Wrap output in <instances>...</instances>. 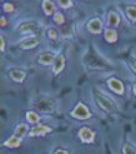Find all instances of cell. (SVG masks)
Instances as JSON below:
<instances>
[{
  "mask_svg": "<svg viewBox=\"0 0 136 154\" xmlns=\"http://www.w3.org/2000/svg\"><path fill=\"white\" fill-rule=\"evenodd\" d=\"M34 106L36 108L37 110L40 112H52L55 108V103L51 100V99H39V100H36L34 103Z\"/></svg>",
  "mask_w": 136,
  "mask_h": 154,
  "instance_id": "1",
  "label": "cell"
},
{
  "mask_svg": "<svg viewBox=\"0 0 136 154\" xmlns=\"http://www.w3.org/2000/svg\"><path fill=\"white\" fill-rule=\"evenodd\" d=\"M95 99H96L97 104L100 105V108H102L105 112H112L114 110L115 105L112 104V102L110 100V99H108L105 95H102L100 93H95Z\"/></svg>",
  "mask_w": 136,
  "mask_h": 154,
  "instance_id": "2",
  "label": "cell"
},
{
  "mask_svg": "<svg viewBox=\"0 0 136 154\" xmlns=\"http://www.w3.org/2000/svg\"><path fill=\"white\" fill-rule=\"evenodd\" d=\"M71 115L74 118H76V119H87V118L91 117L89 109L84 104H78L76 108L71 112Z\"/></svg>",
  "mask_w": 136,
  "mask_h": 154,
  "instance_id": "3",
  "label": "cell"
},
{
  "mask_svg": "<svg viewBox=\"0 0 136 154\" xmlns=\"http://www.w3.org/2000/svg\"><path fill=\"white\" fill-rule=\"evenodd\" d=\"M87 29L89 32H91L93 34H99L102 30V23L100 19H93L87 23Z\"/></svg>",
  "mask_w": 136,
  "mask_h": 154,
  "instance_id": "4",
  "label": "cell"
},
{
  "mask_svg": "<svg viewBox=\"0 0 136 154\" xmlns=\"http://www.w3.org/2000/svg\"><path fill=\"white\" fill-rule=\"evenodd\" d=\"M79 137L84 143H90L94 140V132L89 128H81L79 132Z\"/></svg>",
  "mask_w": 136,
  "mask_h": 154,
  "instance_id": "5",
  "label": "cell"
},
{
  "mask_svg": "<svg viewBox=\"0 0 136 154\" xmlns=\"http://www.w3.org/2000/svg\"><path fill=\"white\" fill-rule=\"evenodd\" d=\"M39 39H37L36 36H30V38H26L24 39L21 43H20V47L22 49H33L35 47H37V44H39Z\"/></svg>",
  "mask_w": 136,
  "mask_h": 154,
  "instance_id": "6",
  "label": "cell"
},
{
  "mask_svg": "<svg viewBox=\"0 0 136 154\" xmlns=\"http://www.w3.org/2000/svg\"><path fill=\"white\" fill-rule=\"evenodd\" d=\"M108 85L110 87L111 90H114L115 93L117 94H123L124 93V85H123V83L117 80V79H110L108 82Z\"/></svg>",
  "mask_w": 136,
  "mask_h": 154,
  "instance_id": "7",
  "label": "cell"
},
{
  "mask_svg": "<svg viewBox=\"0 0 136 154\" xmlns=\"http://www.w3.org/2000/svg\"><path fill=\"white\" fill-rule=\"evenodd\" d=\"M22 142V138L21 137H18V135H14V137H10L9 139H6L4 142V145L6 148H18L19 145L21 144Z\"/></svg>",
  "mask_w": 136,
  "mask_h": 154,
  "instance_id": "8",
  "label": "cell"
},
{
  "mask_svg": "<svg viewBox=\"0 0 136 154\" xmlns=\"http://www.w3.org/2000/svg\"><path fill=\"white\" fill-rule=\"evenodd\" d=\"M51 130V128L46 127V125H37L35 128H33L31 130H30V133L29 135H31V137H36V135H45L46 133H49Z\"/></svg>",
  "mask_w": 136,
  "mask_h": 154,
  "instance_id": "9",
  "label": "cell"
},
{
  "mask_svg": "<svg viewBox=\"0 0 136 154\" xmlns=\"http://www.w3.org/2000/svg\"><path fill=\"white\" fill-rule=\"evenodd\" d=\"M9 76L14 80V82H22L25 79V73L22 70H19V69H13V70L9 72Z\"/></svg>",
  "mask_w": 136,
  "mask_h": 154,
  "instance_id": "10",
  "label": "cell"
},
{
  "mask_svg": "<svg viewBox=\"0 0 136 154\" xmlns=\"http://www.w3.org/2000/svg\"><path fill=\"white\" fill-rule=\"evenodd\" d=\"M64 66H65V59H64L63 55H60V57H58V58L55 59V63H54V73H55V74H59V73L64 69Z\"/></svg>",
  "mask_w": 136,
  "mask_h": 154,
  "instance_id": "11",
  "label": "cell"
},
{
  "mask_svg": "<svg viewBox=\"0 0 136 154\" xmlns=\"http://www.w3.org/2000/svg\"><path fill=\"white\" fill-rule=\"evenodd\" d=\"M35 29H36V24L34 21H26L19 26V32L20 33H29V32H33Z\"/></svg>",
  "mask_w": 136,
  "mask_h": 154,
  "instance_id": "12",
  "label": "cell"
},
{
  "mask_svg": "<svg viewBox=\"0 0 136 154\" xmlns=\"http://www.w3.org/2000/svg\"><path fill=\"white\" fill-rule=\"evenodd\" d=\"M106 23H108L109 26H116V25H119V24H120V18H119V15H117L116 13H114V11L109 13Z\"/></svg>",
  "mask_w": 136,
  "mask_h": 154,
  "instance_id": "13",
  "label": "cell"
},
{
  "mask_svg": "<svg viewBox=\"0 0 136 154\" xmlns=\"http://www.w3.org/2000/svg\"><path fill=\"white\" fill-rule=\"evenodd\" d=\"M52 60H54V54L52 53H44L41 55H39V63H41L44 65L50 64Z\"/></svg>",
  "mask_w": 136,
  "mask_h": 154,
  "instance_id": "14",
  "label": "cell"
},
{
  "mask_svg": "<svg viewBox=\"0 0 136 154\" xmlns=\"http://www.w3.org/2000/svg\"><path fill=\"white\" fill-rule=\"evenodd\" d=\"M105 39L109 43H115L117 40V33L114 29H106L105 30Z\"/></svg>",
  "mask_w": 136,
  "mask_h": 154,
  "instance_id": "15",
  "label": "cell"
},
{
  "mask_svg": "<svg viewBox=\"0 0 136 154\" xmlns=\"http://www.w3.org/2000/svg\"><path fill=\"white\" fill-rule=\"evenodd\" d=\"M43 9L45 11V14L46 15H51L52 13H54L55 10V5L52 2H49V0H45V2L43 3Z\"/></svg>",
  "mask_w": 136,
  "mask_h": 154,
  "instance_id": "16",
  "label": "cell"
},
{
  "mask_svg": "<svg viewBox=\"0 0 136 154\" xmlns=\"http://www.w3.org/2000/svg\"><path fill=\"white\" fill-rule=\"evenodd\" d=\"M28 125L26 124H19L16 128H15V135H18V137H22V135H25L26 132H28Z\"/></svg>",
  "mask_w": 136,
  "mask_h": 154,
  "instance_id": "17",
  "label": "cell"
},
{
  "mask_svg": "<svg viewBox=\"0 0 136 154\" xmlns=\"http://www.w3.org/2000/svg\"><path fill=\"white\" fill-rule=\"evenodd\" d=\"M26 119H28V122H30V123H37L39 122V115H37L35 112H28L26 113Z\"/></svg>",
  "mask_w": 136,
  "mask_h": 154,
  "instance_id": "18",
  "label": "cell"
},
{
  "mask_svg": "<svg viewBox=\"0 0 136 154\" xmlns=\"http://www.w3.org/2000/svg\"><path fill=\"white\" fill-rule=\"evenodd\" d=\"M126 15L131 20H136V8L135 6H129L126 8Z\"/></svg>",
  "mask_w": 136,
  "mask_h": 154,
  "instance_id": "19",
  "label": "cell"
},
{
  "mask_svg": "<svg viewBox=\"0 0 136 154\" xmlns=\"http://www.w3.org/2000/svg\"><path fill=\"white\" fill-rule=\"evenodd\" d=\"M124 154H136V149L130 144L124 145Z\"/></svg>",
  "mask_w": 136,
  "mask_h": 154,
  "instance_id": "20",
  "label": "cell"
},
{
  "mask_svg": "<svg viewBox=\"0 0 136 154\" xmlns=\"http://www.w3.org/2000/svg\"><path fill=\"white\" fill-rule=\"evenodd\" d=\"M58 4L61 8H64V9H67V8H70L72 5V2H70V0H59Z\"/></svg>",
  "mask_w": 136,
  "mask_h": 154,
  "instance_id": "21",
  "label": "cell"
},
{
  "mask_svg": "<svg viewBox=\"0 0 136 154\" xmlns=\"http://www.w3.org/2000/svg\"><path fill=\"white\" fill-rule=\"evenodd\" d=\"M54 20H55L56 24H63V23L65 21L64 15H63V14H60V13H56V14L54 15Z\"/></svg>",
  "mask_w": 136,
  "mask_h": 154,
  "instance_id": "22",
  "label": "cell"
},
{
  "mask_svg": "<svg viewBox=\"0 0 136 154\" xmlns=\"http://www.w3.org/2000/svg\"><path fill=\"white\" fill-rule=\"evenodd\" d=\"M3 8H4V10H5L6 13H11V11L14 10V5H13V4H9V3H5V4L3 5Z\"/></svg>",
  "mask_w": 136,
  "mask_h": 154,
  "instance_id": "23",
  "label": "cell"
},
{
  "mask_svg": "<svg viewBox=\"0 0 136 154\" xmlns=\"http://www.w3.org/2000/svg\"><path fill=\"white\" fill-rule=\"evenodd\" d=\"M48 35H49V38H51V39H56V38H58L56 32H55V30H52V29H50L48 32Z\"/></svg>",
  "mask_w": 136,
  "mask_h": 154,
  "instance_id": "24",
  "label": "cell"
},
{
  "mask_svg": "<svg viewBox=\"0 0 136 154\" xmlns=\"http://www.w3.org/2000/svg\"><path fill=\"white\" fill-rule=\"evenodd\" d=\"M129 64H130V66H131V69L136 73V60L135 59H130L129 60Z\"/></svg>",
  "mask_w": 136,
  "mask_h": 154,
  "instance_id": "25",
  "label": "cell"
},
{
  "mask_svg": "<svg viewBox=\"0 0 136 154\" xmlns=\"http://www.w3.org/2000/svg\"><path fill=\"white\" fill-rule=\"evenodd\" d=\"M0 42H1V50L5 49V42H4V38L3 36H0Z\"/></svg>",
  "mask_w": 136,
  "mask_h": 154,
  "instance_id": "26",
  "label": "cell"
},
{
  "mask_svg": "<svg viewBox=\"0 0 136 154\" xmlns=\"http://www.w3.org/2000/svg\"><path fill=\"white\" fill-rule=\"evenodd\" d=\"M55 154H69V153H67L66 150H61V149H59V150H56V152H55Z\"/></svg>",
  "mask_w": 136,
  "mask_h": 154,
  "instance_id": "27",
  "label": "cell"
},
{
  "mask_svg": "<svg viewBox=\"0 0 136 154\" xmlns=\"http://www.w3.org/2000/svg\"><path fill=\"white\" fill-rule=\"evenodd\" d=\"M6 25V20H5V18H1V26H5Z\"/></svg>",
  "mask_w": 136,
  "mask_h": 154,
  "instance_id": "28",
  "label": "cell"
},
{
  "mask_svg": "<svg viewBox=\"0 0 136 154\" xmlns=\"http://www.w3.org/2000/svg\"><path fill=\"white\" fill-rule=\"evenodd\" d=\"M134 93H135V95H136V84H135V87H134Z\"/></svg>",
  "mask_w": 136,
  "mask_h": 154,
  "instance_id": "29",
  "label": "cell"
}]
</instances>
